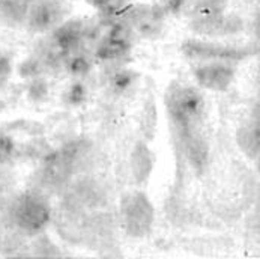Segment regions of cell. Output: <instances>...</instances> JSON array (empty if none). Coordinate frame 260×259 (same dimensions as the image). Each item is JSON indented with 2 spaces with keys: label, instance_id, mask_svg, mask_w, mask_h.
<instances>
[{
  "label": "cell",
  "instance_id": "1",
  "mask_svg": "<svg viewBox=\"0 0 260 259\" xmlns=\"http://www.w3.org/2000/svg\"><path fill=\"white\" fill-rule=\"evenodd\" d=\"M166 107L178 136L197 130L205 111V101L197 88L172 83L166 92Z\"/></svg>",
  "mask_w": 260,
  "mask_h": 259
},
{
  "label": "cell",
  "instance_id": "2",
  "mask_svg": "<svg viewBox=\"0 0 260 259\" xmlns=\"http://www.w3.org/2000/svg\"><path fill=\"white\" fill-rule=\"evenodd\" d=\"M86 151L84 143L73 142L50 154L41 169V181L48 188H62L74 175Z\"/></svg>",
  "mask_w": 260,
  "mask_h": 259
},
{
  "label": "cell",
  "instance_id": "3",
  "mask_svg": "<svg viewBox=\"0 0 260 259\" xmlns=\"http://www.w3.org/2000/svg\"><path fill=\"white\" fill-rule=\"evenodd\" d=\"M120 214L125 232L129 237H146L155 220V210L148 194L143 191H133L122 199Z\"/></svg>",
  "mask_w": 260,
  "mask_h": 259
},
{
  "label": "cell",
  "instance_id": "4",
  "mask_svg": "<svg viewBox=\"0 0 260 259\" xmlns=\"http://www.w3.org/2000/svg\"><path fill=\"white\" fill-rule=\"evenodd\" d=\"M51 219L50 205L37 194H24L14 204L12 220L24 232L42 231Z\"/></svg>",
  "mask_w": 260,
  "mask_h": 259
},
{
  "label": "cell",
  "instance_id": "5",
  "mask_svg": "<svg viewBox=\"0 0 260 259\" xmlns=\"http://www.w3.org/2000/svg\"><path fill=\"white\" fill-rule=\"evenodd\" d=\"M184 56L192 61H223V62H239L254 54L253 48L230 47L217 42H206L199 39L185 41L181 47Z\"/></svg>",
  "mask_w": 260,
  "mask_h": 259
},
{
  "label": "cell",
  "instance_id": "6",
  "mask_svg": "<svg viewBox=\"0 0 260 259\" xmlns=\"http://www.w3.org/2000/svg\"><path fill=\"white\" fill-rule=\"evenodd\" d=\"M122 20L143 38L158 37L166 20V9L158 5H136L122 12Z\"/></svg>",
  "mask_w": 260,
  "mask_h": 259
},
{
  "label": "cell",
  "instance_id": "7",
  "mask_svg": "<svg viewBox=\"0 0 260 259\" xmlns=\"http://www.w3.org/2000/svg\"><path fill=\"white\" fill-rule=\"evenodd\" d=\"M134 31L123 21L114 23L109 32L100 39L95 54L98 59L112 62V61H119L129 54L133 45H134Z\"/></svg>",
  "mask_w": 260,
  "mask_h": 259
},
{
  "label": "cell",
  "instance_id": "8",
  "mask_svg": "<svg viewBox=\"0 0 260 259\" xmlns=\"http://www.w3.org/2000/svg\"><path fill=\"white\" fill-rule=\"evenodd\" d=\"M194 78L203 89L212 92H224L230 88L235 78V70L230 62L223 61H206L194 68Z\"/></svg>",
  "mask_w": 260,
  "mask_h": 259
},
{
  "label": "cell",
  "instance_id": "9",
  "mask_svg": "<svg viewBox=\"0 0 260 259\" xmlns=\"http://www.w3.org/2000/svg\"><path fill=\"white\" fill-rule=\"evenodd\" d=\"M65 14L67 9L60 0H35L26 20L32 32H47L56 29Z\"/></svg>",
  "mask_w": 260,
  "mask_h": 259
},
{
  "label": "cell",
  "instance_id": "10",
  "mask_svg": "<svg viewBox=\"0 0 260 259\" xmlns=\"http://www.w3.org/2000/svg\"><path fill=\"white\" fill-rule=\"evenodd\" d=\"M89 39V27L81 20H70L60 23L53 34V45L57 54H74L80 53Z\"/></svg>",
  "mask_w": 260,
  "mask_h": 259
},
{
  "label": "cell",
  "instance_id": "11",
  "mask_svg": "<svg viewBox=\"0 0 260 259\" xmlns=\"http://www.w3.org/2000/svg\"><path fill=\"white\" fill-rule=\"evenodd\" d=\"M189 27L194 34L203 37H227L241 32L244 21L238 15H227L224 12L212 17L189 18Z\"/></svg>",
  "mask_w": 260,
  "mask_h": 259
},
{
  "label": "cell",
  "instance_id": "12",
  "mask_svg": "<svg viewBox=\"0 0 260 259\" xmlns=\"http://www.w3.org/2000/svg\"><path fill=\"white\" fill-rule=\"evenodd\" d=\"M104 202V193L101 187L92 180H80L71 188L65 199V205L84 211L96 208Z\"/></svg>",
  "mask_w": 260,
  "mask_h": 259
},
{
  "label": "cell",
  "instance_id": "13",
  "mask_svg": "<svg viewBox=\"0 0 260 259\" xmlns=\"http://www.w3.org/2000/svg\"><path fill=\"white\" fill-rule=\"evenodd\" d=\"M178 137L181 140L185 158L191 164V167L199 175L203 174L208 166V160H209V147H208V142L205 140V137L202 136V133L199 131V128L186 131Z\"/></svg>",
  "mask_w": 260,
  "mask_h": 259
},
{
  "label": "cell",
  "instance_id": "14",
  "mask_svg": "<svg viewBox=\"0 0 260 259\" xmlns=\"http://www.w3.org/2000/svg\"><path fill=\"white\" fill-rule=\"evenodd\" d=\"M131 174L136 184L142 185L148 183L149 177L153 169V155L146 143L137 142L131 152Z\"/></svg>",
  "mask_w": 260,
  "mask_h": 259
},
{
  "label": "cell",
  "instance_id": "15",
  "mask_svg": "<svg viewBox=\"0 0 260 259\" xmlns=\"http://www.w3.org/2000/svg\"><path fill=\"white\" fill-rule=\"evenodd\" d=\"M236 142H238L239 149L250 160H257L260 151L259 124L251 121V122L241 125L236 131Z\"/></svg>",
  "mask_w": 260,
  "mask_h": 259
},
{
  "label": "cell",
  "instance_id": "16",
  "mask_svg": "<svg viewBox=\"0 0 260 259\" xmlns=\"http://www.w3.org/2000/svg\"><path fill=\"white\" fill-rule=\"evenodd\" d=\"M35 0H0V14L11 23H21L27 18Z\"/></svg>",
  "mask_w": 260,
  "mask_h": 259
},
{
  "label": "cell",
  "instance_id": "17",
  "mask_svg": "<svg viewBox=\"0 0 260 259\" xmlns=\"http://www.w3.org/2000/svg\"><path fill=\"white\" fill-rule=\"evenodd\" d=\"M227 9V0H192L189 8V18L212 17L224 14Z\"/></svg>",
  "mask_w": 260,
  "mask_h": 259
},
{
  "label": "cell",
  "instance_id": "18",
  "mask_svg": "<svg viewBox=\"0 0 260 259\" xmlns=\"http://www.w3.org/2000/svg\"><path fill=\"white\" fill-rule=\"evenodd\" d=\"M90 67H92V64H90L89 57L84 56L83 51L67 56V68H68V71L73 75L87 74Z\"/></svg>",
  "mask_w": 260,
  "mask_h": 259
},
{
  "label": "cell",
  "instance_id": "19",
  "mask_svg": "<svg viewBox=\"0 0 260 259\" xmlns=\"http://www.w3.org/2000/svg\"><path fill=\"white\" fill-rule=\"evenodd\" d=\"M113 78V86L116 91H123L129 86L131 80H133V74L126 73V71H119L117 74H114Z\"/></svg>",
  "mask_w": 260,
  "mask_h": 259
},
{
  "label": "cell",
  "instance_id": "20",
  "mask_svg": "<svg viewBox=\"0 0 260 259\" xmlns=\"http://www.w3.org/2000/svg\"><path fill=\"white\" fill-rule=\"evenodd\" d=\"M86 98V89L81 86V84H74L70 91H68V95H67V100H68V103H71V104H78V103H81L83 100Z\"/></svg>",
  "mask_w": 260,
  "mask_h": 259
},
{
  "label": "cell",
  "instance_id": "21",
  "mask_svg": "<svg viewBox=\"0 0 260 259\" xmlns=\"http://www.w3.org/2000/svg\"><path fill=\"white\" fill-rule=\"evenodd\" d=\"M14 152V143L9 137L0 136V163L6 161Z\"/></svg>",
  "mask_w": 260,
  "mask_h": 259
},
{
  "label": "cell",
  "instance_id": "22",
  "mask_svg": "<svg viewBox=\"0 0 260 259\" xmlns=\"http://www.w3.org/2000/svg\"><path fill=\"white\" fill-rule=\"evenodd\" d=\"M90 6H93L95 9H101V11H110L113 8H119L120 3L123 0H86Z\"/></svg>",
  "mask_w": 260,
  "mask_h": 259
},
{
  "label": "cell",
  "instance_id": "23",
  "mask_svg": "<svg viewBox=\"0 0 260 259\" xmlns=\"http://www.w3.org/2000/svg\"><path fill=\"white\" fill-rule=\"evenodd\" d=\"M11 71H12V67H11L9 59L0 56V88L8 81V78L11 75Z\"/></svg>",
  "mask_w": 260,
  "mask_h": 259
},
{
  "label": "cell",
  "instance_id": "24",
  "mask_svg": "<svg viewBox=\"0 0 260 259\" xmlns=\"http://www.w3.org/2000/svg\"><path fill=\"white\" fill-rule=\"evenodd\" d=\"M185 5V0H162V8L166 9V12H172V14H178Z\"/></svg>",
  "mask_w": 260,
  "mask_h": 259
}]
</instances>
